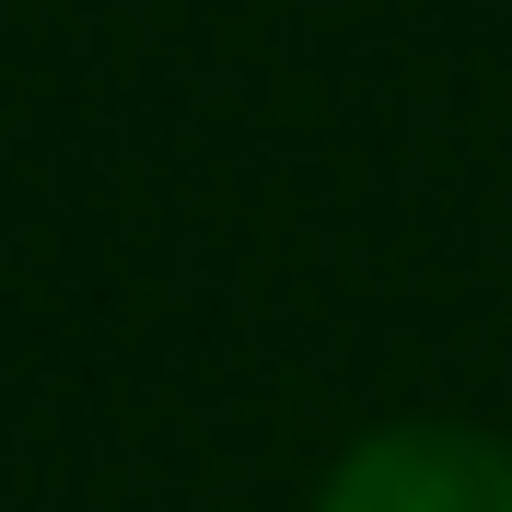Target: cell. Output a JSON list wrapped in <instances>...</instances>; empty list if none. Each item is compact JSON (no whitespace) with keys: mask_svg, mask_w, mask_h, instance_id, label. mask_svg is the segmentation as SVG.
<instances>
[{"mask_svg":"<svg viewBox=\"0 0 512 512\" xmlns=\"http://www.w3.org/2000/svg\"><path fill=\"white\" fill-rule=\"evenodd\" d=\"M315 512H512V443L478 419H384L315 478Z\"/></svg>","mask_w":512,"mask_h":512,"instance_id":"cell-1","label":"cell"}]
</instances>
